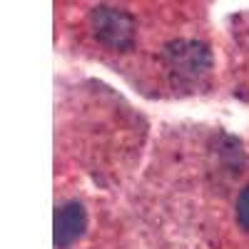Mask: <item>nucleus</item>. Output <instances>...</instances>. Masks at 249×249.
I'll use <instances>...</instances> for the list:
<instances>
[{"label": "nucleus", "mask_w": 249, "mask_h": 249, "mask_svg": "<svg viewBox=\"0 0 249 249\" xmlns=\"http://www.w3.org/2000/svg\"><path fill=\"white\" fill-rule=\"evenodd\" d=\"M92 35L97 37V43L102 50H127L132 45L135 37V20L124 13V10H115V8H97L92 13L90 20Z\"/></svg>", "instance_id": "nucleus-1"}, {"label": "nucleus", "mask_w": 249, "mask_h": 249, "mask_svg": "<svg viewBox=\"0 0 249 249\" xmlns=\"http://www.w3.org/2000/svg\"><path fill=\"white\" fill-rule=\"evenodd\" d=\"M82 222H85V212L80 204H68L57 212L55 219V242L57 247H68L75 237H80Z\"/></svg>", "instance_id": "nucleus-2"}, {"label": "nucleus", "mask_w": 249, "mask_h": 249, "mask_svg": "<svg viewBox=\"0 0 249 249\" xmlns=\"http://www.w3.org/2000/svg\"><path fill=\"white\" fill-rule=\"evenodd\" d=\"M237 222L244 232H249V187H244L237 197Z\"/></svg>", "instance_id": "nucleus-3"}]
</instances>
